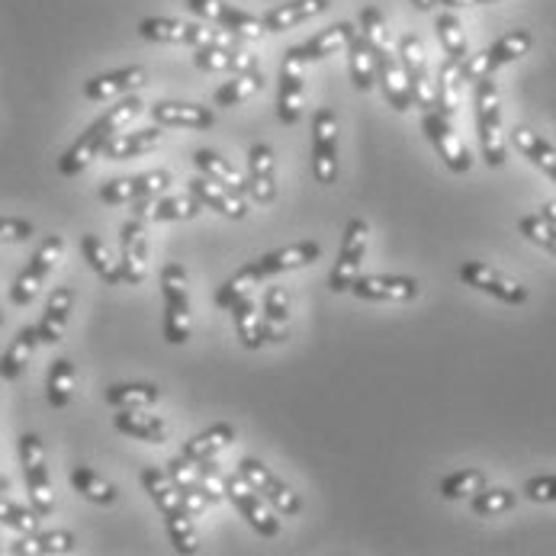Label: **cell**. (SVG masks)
<instances>
[{"instance_id": "277c9868", "label": "cell", "mask_w": 556, "mask_h": 556, "mask_svg": "<svg viewBox=\"0 0 556 556\" xmlns=\"http://www.w3.org/2000/svg\"><path fill=\"white\" fill-rule=\"evenodd\" d=\"M534 46V36L528 29H511L505 36H498L485 52H477V55H467V62H460V78L464 84H477L479 78L518 62L521 55H528V49Z\"/></svg>"}, {"instance_id": "816d5d0a", "label": "cell", "mask_w": 556, "mask_h": 556, "mask_svg": "<svg viewBox=\"0 0 556 556\" xmlns=\"http://www.w3.org/2000/svg\"><path fill=\"white\" fill-rule=\"evenodd\" d=\"M518 502V495L511 489H479L477 495H470V508L479 518H495V515H505L511 511Z\"/></svg>"}, {"instance_id": "7c38bea8", "label": "cell", "mask_w": 556, "mask_h": 556, "mask_svg": "<svg viewBox=\"0 0 556 556\" xmlns=\"http://www.w3.org/2000/svg\"><path fill=\"white\" fill-rule=\"evenodd\" d=\"M313 174L321 187L338 180V116L328 106L313 116Z\"/></svg>"}, {"instance_id": "5bb4252c", "label": "cell", "mask_w": 556, "mask_h": 556, "mask_svg": "<svg viewBox=\"0 0 556 556\" xmlns=\"http://www.w3.org/2000/svg\"><path fill=\"white\" fill-rule=\"evenodd\" d=\"M187 7L200 16V20H210V23H219L223 29L244 36V39H261L264 36V23L261 16L239 10L226 0H187Z\"/></svg>"}, {"instance_id": "44dd1931", "label": "cell", "mask_w": 556, "mask_h": 556, "mask_svg": "<svg viewBox=\"0 0 556 556\" xmlns=\"http://www.w3.org/2000/svg\"><path fill=\"white\" fill-rule=\"evenodd\" d=\"M303 93H306V84H303V65L293 62V59H283L280 65V87H277V116L283 126H296L300 116H303Z\"/></svg>"}, {"instance_id": "db71d44e", "label": "cell", "mask_w": 556, "mask_h": 556, "mask_svg": "<svg viewBox=\"0 0 556 556\" xmlns=\"http://www.w3.org/2000/svg\"><path fill=\"white\" fill-rule=\"evenodd\" d=\"M164 528H167L170 544H174L177 554H197V531H193V515L190 511H180L174 518H164Z\"/></svg>"}, {"instance_id": "e575fe53", "label": "cell", "mask_w": 556, "mask_h": 556, "mask_svg": "<svg viewBox=\"0 0 556 556\" xmlns=\"http://www.w3.org/2000/svg\"><path fill=\"white\" fill-rule=\"evenodd\" d=\"M190 161H193V167H197L203 177H210V180H216V184L236 190L241 197L248 193V177H241L239 167L229 164L223 155H216V152H210V149H200V152H193V159Z\"/></svg>"}, {"instance_id": "4316f807", "label": "cell", "mask_w": 556, "mask_h": 556, "mask_svg": "<svg viewBox=\"0 0 556 556\" xmlns=\"http://www.w3.org/2000/svg\"><path fill=\"white\" fill-rule=\"evenodd\" d=\"M146 80H149V72H146V68L129 65V68L106 72V75H97V78L84 80V97H87V100H113V97H123V93H129V90H139Z\"/></svg>"}, {"instance_id": "30bf717a", "label": "cell", "mask_w": 556, "mask_h": 556, "mask_svg": "<svg viewBox=\"0 0 556 556\" xmlns=\"http://www.w3.org/2000/svg\"><path fill=\"white\" fill-rule=\"evenodd\" d=\"M457 274H460V280H464L467 287H473L479 293H489V296H495V300H502V303H508V306H525V303L531 300V293H528L525 283L505 277L502 270H495V267H489V264H482V261H467V264H460Z\"/></svg>"}, {"instance_id": "52a82bcc", "label": "cell", "mask_w": 556, "mask_h": 556, "mask_svg": "<svg viewBox=\"0 0 556 556\" xmlns=\"http://www.w3.org/2000/svg\"><path fill=\"white\" fill-rule=\"evenodd\" d=\"M367 241H370V226L367 219H351L344 229V241H341V254L331 267L328 277V290L331 293H348V287L361 277V264L367 254Z\"/></svg>"}, {"instance_id": "be15d7a7", "label": "cell", "mask_w": 556, "mask_h": 556, "mask_svg": "<svg viewBox=\"0 0 556 556\" xmlns=\"http://www.w3.org/2000/svg\"><path fill=\"white\" fill-rule=\"evenodd\" d=\"M0 492H10V479L0 477Z\"/></svg>"}, {"instance_id": "d6a6232c", "label": "cell", "mask_w": 556, "mask_h": 556, "mask_svg": "<svg viewBox=\"0 0 556 556\" xmlns=\"http://www.w3.org/2000/svg\"><path fill=\"white\" fill-rule=\"evenodd\" d=\"M170 470H167V477L174 482V489L180 492V502H184V508L197 518V515H203L206 511V505H213L206 495H203V489H200V479H197V467L187 460V457H177V460H170L167 464Z\"/></svg>"}, {"instance_id": "03108f58", "label": "cell", "mask_w": 556, "mask_h": 556, "mask_svg": "<svg viewBox=\"0 0 556 556\" xmlns=\"http://www.w3.org/2000/svg\"><path fill=\"white\" fill-rule=\"evenodd\" d=\"M0 325H3V313H0Z\"/></svg>"}, {"instance_id": "d4e9b609", "label": "cell", "mask_w": 556, "mask_h": 556, "mask_svg": "<svg viewBox=\"0 0 556 556\" xmlns=\"http://www.w3.org/2000/svg\"><path fill=\"white\" fill-rule=\"evenodd\" d=\"M290 334V296L283 287H267L264 290V306H261V338L264 344H280Z\"/></svg>"}, {"instance_id": "f546056e", "label": "cell", "mask_w": 556, "mask_h": 556, "mask_svg": "<svg viewBox=\"0 0 556 556\" xmlns=\"http://www.w3.org/2000/svg\"><path fill=\"white\" fill-rule=\"evenodd\" d=\"M161 142H164V126H149V129H139V132H116L106 149H103V159L110 161H126L139 159V155H149L155 152Z\"/></svg>"}, {"instance_id": "ffe728a7", "label": "cell", "mask_w": 556, "mask_h": 556, "mask_svg": "<svg viewBox=\"0 0 556 556\" xmlns=\"http://www.w3.org/2000/svg\"><path fill=\"white\" fill-rule=\"evenodd\" d=\"M187 187L203 203V210H216L226 219H244L248 216V203H244L241 193L223 187V184H216V180H210V177H203V174H197Z\"/></svg>"}, {"instance_id": "8fae6325", "label": "cell", "mask_w": 556, "mask_h": 556, "mask_svg": "<svg viewBox=\"0 0 556 556\" xmlns=\"http://www.w3.org/2000/svg\"><path fill=\"white\" fill-rule=\"evenodd\" d=\"M226 498L239 508L241 518H248V525L261 538H277L280 534V521L274 515V505L261 492H254L239 473L236 477H226Z\"/></svg>"}, {"instance_id": "e0dca14e", "label": "cell", "mask_w": 556, "mask_h": 556, "mask_svg": "<svg viewBox=\"0 0 556 556\" xmlns=\"http://www.w3.org/2000/svg\"><path fill=\"white\" fill-rule=\"evenodd\" d=\"M348 290L357 300H370V303H412L421 293L418 280H412V277H393V274L357 277Z\"/></svg>"}, {"instance_id": "bcb514c9", "label": "cell", "mask_w": 556, "mask_h": 556, "mask_svg": "<svg viewBox=\"0 0 556 556\" xmlns=\"http://www.w3.org/2000/svg\"><path fill=\"white\" fill-rule=\"evenodd\" d=\"M159 396L155 383H113L106 390V402L113 408H152Z\"/></svg>"}, {"instance_id": "ee69618b", "label": "cell", "mask_w": 556, "mask_h": 556, "mask_svg": "<svg viewBox=\"0 0 556 556\" xmlns=\"http://www.w3.org/2000/svg\"><path fill=\"white\" fill-rule=\"evenodd\" d=\"M261 87H264V75H261V68L254 65V68L241 72V75H236L232 80H226V84L213 93V103H216V106H239L248 97H254Z\"/></svg>"}, {"instance_id": "8992f818", "label": "cell", "mask_w": 556, "mask_h": 556, "mask_svg": "<svg viewBox=\"0 0 556 556\" xmlns=\"http://www.w3.org/2000/svg\"><path fill=\"white\" fill-rule=\"evenodd\" d=\"M62 251H65V239H62V236H49V239L36 248L33 261L23 267V274H20V277L13 280V287H10V303H13V306H29V303L36 300V293L42 290L46 277L55 270Z\"/></svg>"}, {"instance_id": "9c48e42d", "label": "cell", "mask_w": 556, "mask_h": 556, "mask_svg": "<svg viewBox=\"0 0 556 556\" xmlns=\"http://www.w3.org/2000/svg\"><path fill=\"white\" fill-rule=\"evenodd\" d=\"M399 65H402V75H405L408 93H412V106L434 110V84L428 78V55H425V46L418 36H412V33L402 36Z\"/></svg>"}, {"instance_id": "ab89813d", "label": "cell", "mask_w": 556, "mask_h": 556, "mask_svg": "<svg viewBox=\"0 0 556 556\" xmlns=\"http://www.w3.org/2000/svg\"><path fill=\"white\" fill-rule=\"evenodd\" d=\"M80 254H84V261L90 264V270H93L103 283H123V277H119V261L113 257V251L106 248V241L100 239V236H93V232L80 236Z\"/></svg>"}, {"instance_id": "91938a15", "label": "cell", "mask_w": 556, "mask_h": 556, "mask_svg": "<svg viewBox=\"0 0 556 556\" xmlns=\"http://www.w3.org/2000/svg\"><path fill=\"white\" fill-rule=\"evenodd\" d=\"M447 10H457V7H473V3H498V0H434Z\"/></svg>"}, {"instance_id": "6125c7cd", "label": "cell", "mask_w": 556, "mask_h": 556, "mask_svg": "<svg viewBox=\"0 0 556 556\" xmlns=\"http://www.w3.org/2000/svg\"><path fill=\"white\" fill-rule=\"evenodd\" d=\"M415 3V10H421V13H428L431 7H434V0H412Z\"/></svg>"}, {"instance_id": "c3c4849f", "label": "cell", "mask_w": 556, "mask_h": 556, "mask_svg": "<svg viewBox=\"0 0 556 556\" xmlns=\"http://www.w3.org/2000/svg\"><path fill=\"white\" fill-rule=\"evenodd\" d=\"M200 213H203V203L193 193H187V197H164V200H159L152 206L149 219L152 223H187V219H197Z\"/></svg>"}, {"instance_id": "1f68e13d", "label": "cell", "mask_w": 556, "mask_h": 556, "mask_svg": "<svg viewBox=\"0 0 556 556\" xmlns=\"http://www.w3.org/2000/svg\"><path fill=\"white\" fill-rule=\"evenodd\" d=\"M344 49H348V75L354 80V87L357 90H374V84H377V59H374V49L364 39L361 26L351 33Z\"/></svg>"}, {"instance_id": "f5cc1de1", "label": "cell", "mask_w": 556, "mask_h": 556, "mask_svg": "<svg viewBox=\"0 0 556 556\" xmlns=\"http://www.w3.org/2000/svg\"><path fill=\"white\" fill-rule=\"evenodd\" d=\"M479 489H485V473L482 470H457V473L441 479V495L447 502L470 498V495H477Z\"/></svg>"}, {"instance_id": "74e56055", "label": "cell", "mask_w": 556, "mask_h": 556, "mask_svg": "<svg viewBox=\"0 0 556 556\" xmlns=\"http://www.w3.org/2000/svg\"><path fill=\"white\" fill-rule=\"evenodd\" d=\"M36 344H39V331H36V325L23 328V331L10 341V348L0 354V377H3V380H16V377L26 370V364H29V357H33Z\"/></svg>"}, {"instance_id": "8d00e7d4", "label": "cell", "mask_w": 556, "mask_h": 556, "mask_svg": "<svg viewBox=\"0 0 556 556\" xmlns=\"http://www.w3.org/2000/svg\"><path fill=\"white\" fill-rule=\"evenodd\" d=\"M511 142H515V149H518L525 159L531 161V164H538V167L556 184V149L541 136V132H531L528 126H518V129L511 132Z\"/></svg>"}, {"instance_id": "7a4b0ae2", "label": "cell", "mask_w": 556, "mask_h": 556, "mask_svg": "<svg viewBox=\"0 0 556 556\" xmlns=\"http://www.w3.org/2000/svg\"><path fill=\"white\" fill-rule=\"evenodd\" d=\"M161 296H164V341L184 344L193 331L190 318V280L187 270L174 261L161 267Z\"/></svg>"}, {"instance_id": "836d02e7", "label": "cell", "mask_w": 556, "mask_h": 556, "mask_svg": "<svg viewBox=\"0 0 556 556\" xmlns=\"http://www.w3.org/2000/svg\"><path fill=\"white\" fill-rule=\"evenodd\" d=\"M75 551V534L68 531H46V534H26L23 541H13L7 554L13 556H55Z\"/></svg>"}, {"instance_id": "11a10c76", "label": "cell", "mask_w": 556, "mask_h": 556, "mask_svg": "<svg viewBox=\"0 0 556 556\" xmlns=\"http://www.w3.org/2000/svg\"><path fill=\"white\" fill-rule=\"evenodd\" d=\"M518 229H521V236H525V239L534 241V244H541V248H547V251H551V254L556 257V226L554 223H547L544 216H521Z\"/></svg>"}, {"instance_id": "5b68a950", "label": "cell", "mask_w": 556, "mask_h": 556, "mask_svg": "<svg viewBox=\"0 0 556 556\" xmlns=\"http://www.w3.org/2000/svg\"><path fill=\"white\" fill-rule=\"evenodd\" d=\"M20 464H23V477H26V492L33 508L49 518L55 511V492H52V479H49V467H46V447L39 434H23L20 438Z\"/></svg>"}, {"instance_id": "f1b7e54d", "label": "cell", "mask_w": 556, "mask_h": 556, "mask_svg": "<svg viewBox=\"0 0 556 556\" xmlns=\"http://www.w3.org/2000/svg\"><path fill=\"white\" fill-rule=\"evenodd\" d=\"M113 425H116V431L139 438V441H149V444H164L170 434L167 421L161 415H149L146 408H116Z\"/></svg>"}, {"instance_id": "cb8c5ba5", "label": "cell", "mask_w": 556, "mask_h": 556, "mask_svg": "<svg viewBox=\"0 0 556 556\" xmlns=\"http://www.w3.org/2000/svg\"><path fill=\"white\" fill-rule=\"evenodd\" d=\"M318 254H321L318 241H296V244H283V248H277V251H270V254L257 257L254 264H257L261 277L267 280V277H277V274H287V270H296V267L316 264Z\"/></svg>"}, {"instance_id": "b9f144b4", "label": "cell", "mask_w": 556, "mask_h": 556, "mask_svg": "<svg viewBox=\"0 0 556 556\" xmlns=\"http://www.w3.org/2000/svg\"><path fill=\"white\" fill-rule=\"evenodd\" d=\"M460 87H464L460 65L447 59L438 72V84H434V110H441L447 119H454V113L460 106Z\"/></svg>"}, {"instance_id": "4dcf8cb0", "label": "cell", "mask_w": 556, "mask_h": 556, "mask_svg": "<svg viewBox=\"0 0 556 556\" xmlns=\"http://www.w3.org/2000/svg\"><path fill=\"white\" fill-rule=\"evenodd\" d=\"M328 3H331V0H290V3H280V7H274V10H267V13L261 16L264 33H287V29H293V26L313 20L318 13H325Z\"/></svg>"}, {"instance_id": "9a60e30c", "label": "cell", "mask_w": 556, "mask_h": 556, "mask_svg": "<svg viewBox=\"0 0 556 556\" xmlns=\"http://www.w3.org/2000/svg\"><path fill=\"white\" fill-rule=\"evenodd\" d=\"M139 36L152 42H177V46H210L219 42L213 29L187 20H167V16H146L139 23Z\"/></svg>"}, {"instance_id": "d590c367", "label": "cell", "mask_w": 556, "mask_h": 556, "mask_svg": "<svg viewBox=\"0 0 556 556\" xmlns=\"http://www.w3.org/2000/svg\"><path fill=\"white\" fill-rule=\"evenodd\" d=\"M236 441V428L232 425H213V428H206V431H200V434H193L187 444H184V457L190 460V464H200V460H213L223 447H229Z\"/></svg>"}, {"instance_id": "681fc988", "label": "cell", "mask_w": 556, "mask_h": 556, "mask_svg": "<svg viewBox=\"0 0 556 556\" xmlns=\"http://www.w3.org/2000/svg\"><path fill=\"white\" fill-rule=\"evenodd\" d=\"M229 313L236 316V328H239L241 344H244L248 351L264 348V338H261V309H257L254 296H244V300H239Z\"/></svg>"}, {"instance_id": "f6af8a7d", "label": "cell", "mask_w": 556, "mask_h": 556, "mask_svg": "<svg viewBox=\"0 0 556 556\" xmlns=\"http://www.w3.org/2000/svg\"><path fill=\"white\" fill-rule=\"evenodd\" d=\"M75 364L68 357H59L49 370V380H46V396H49V405L52 408H65L72 396H75Z\"/></svg>"}, {"instance_id": "4fadbf2b", "label": "cell", "mask_w": 556, "mask_h": 556, "mask_svg": "<svg viewBox=\"0 0 556 556\" xmlns=\"http://www.w3.org/2000/svg\"><path fill=\"white\" fill-rule=\"evenodd\" d=\"M239 477L244 479L254 492H261V495L274 505V511H280V515H300V511H303L300 492H293L287 482H280V479L274 477L261 460L244 457L239 464Z\"/></svg>"}, {"instance_id": "603a6c76", "label": "cell", "mask_w": 556, "mask_h": 556, "mask_svg": "<svg viewBox=\"0 0 556 556\" xmlns=\"http://www.w3.org/2000/svg\"><path fill=\"white\" fill-rule=\"evenodd\" d=\"M248 193L257 203H270L277 197V164L270 146L257 142L248 152Z\"/></svg>"}, {"instance_id": "6da1fadb", "label": "cell", "mask_w": 556, "mask_h": 556, "mask_svg": "<svg viewBox=\"0 0 556 556\" xmlns=\"http://www.w3.org/2000/svg\"><path fill=\"white\" fill-rule=\"evenodd\" d=\"M142 106H146V103H142L139 97H123L116 106H110L97 123H90V126L80 132L78 139H75V146L59 159V170H62L65 177H78L90 161L103 155L106 142H110L126 123H132V119L142 113Z\"/></svg>"}, {"instance_id": "6f0895ef", "label": "cell", "mask_w": 556, "mask_h": 556, "mask_svg": "<svg viewBox=\"0 0 556 556\" xmlns=\"http://www.w3.org/2000/svg\"><path fill=\"white\" fill-rule=\"evenodd\" d=\"M29 236H33V223L29 219L0 216V241H26Z\"/></svg>"}, {"instance_id": "f907efd6", "label": "cell", "mask_w": 556, "mask_h": 556, "mask_svg": "<svg viewBox=\"0 0 556 556\" xmlns=\"http://www.w3.org/2000/svg\"><path fill=\"white\" fill-rule=\"evenodd\" d=\"M39 521H42V515L36 508L16 505L7 492H0V525L3 528H13L20 534H36L39 531Z\"/></svg>"}, {"instance_id": "d6986e66", "label": "cell", "mask_w": 556, "mask_h": 556, "mask_svg": "<svg viewBox=\"0 0 556 556\" xmlns=\"http://www.w3.org/2000/svg\"><path fill=\"white\" fill-rule=\"evenodd\" d=\"M354 29H357V26H354V23H348V20L331 23L328 29L316 33L309 42H303V46H290V49H287V59H293V62H300V65L331 59V55L344 52V46H348V39H351V33H354Z\"/></svg>"}, {"instance_id": "7402d4cb", "label": "cell", "mask_w": 556, "mask_h": 556, "mask_svg": "<svg viewBox=\"0 0 556 556\" xmlns=\"http://www.w3.org/2000/svg\"><path fill=\"white\" fill-rule=\"evenodd\" d=\"M152 119L170 129H213L216 113L200 103H180V100H161L152 106Z\"/></svg>"}, {"instance_id": "7bdbcfd3", "label": "cell", "mask_w": 556, "mask_h": 556, "mask_svg": "<svg viewBox=\"0 0 556 556\" xmlns=\"http://www.w3.org/2000/svg\"><path fill=\"white\" fill-rule=\"evenodd\" d=\"M434 29H438V39H441V46H444V55L451 59V62H467V55H470V42H467V33H464V23L454 16V10H447V13H441L438 20H434Z\"/></svg>"}, {"instance_id": "9f6ffc18", "label": "cell", "mask_w": 556, "mask_h": 556, "mask_svg": "<svg viewBox=\"0 0 556 556\" xmlns=\"http://www.w3.org/2000/svg\"><path fill=\"white\" fill-rule=\"evenodd\" d=\"M197 467V479H200V489L210 502H223L226 498V477L219 473V467L213 460H200L193 464Z\"/></svg>"}, {"instance_id": "60d3db41", "label": "cell", "mask_w": 556, "mask_h": 556, "mask_svg": "<svg viewBox=\"0 0 556 556\" xmlns=\"http://www.w3.org/2000/svg\"><path fill=\"white\" fill-rule=\"evenodd\" d=\"M264 277H261V270H257V264L254 261H248L244 267H239L219 290H216V306L219 309H232L239 300H244V296H251L254 293V287L261 283Z\"/></svg>"}, {"instance_id": "e7e4bbea", "label": "cell", "mask_w": 556, "mask_h": 556, "mask_svg": "<svg viewBox=\"0 0 556 556\" xmlns=\"http://www.w3.org/2000/svg\"><path fill=\"white\" fill-rule=\"evenodd\" d=\"M0 544H3V541H0ZM0 554H7V547H0Z\"/></svg>"}, {"instance_id": "2e32d148", "label": "cell", "mask_w": 556, "mask_h": 556, "mask_svg": "<svg viewBox=\"0 0 556 556\" xmlns=\"http://www.w3.org/2000/svg\"><path fill=\"white\" fill-rule=\"evenodd\" d=\"M170 187V174L167 170H149L139 177H119L100 187V200L110 206H123V203H136V200H155Z\"/></svg>"}, {"instance_id": "680465c9", "label": "cell", "mask_w": 556, "mask_h": 556, "mask_svg": "<svg viewBox=\"0 0 556 556\" xmlns=\"http://www.w3.org/2000/svg\"><path fill=\"white\" fill-rule=\"evenodd\" d=\"M525 495L531 502H556V477H534L525 482Z\"/></svg>"}, {"instance_id": "ac0fdd59", "label": "cell", "mask_w": 556, "mask_h": 556, "mask_svg": "<svg viewBox=\"0 0 556 556\" xmlns=\"http://www.w3.org/2000/svg\"><path fill=\"white\" fill-rule=\"evenodd\" d=\"M149 270V236L142 219H129L119 232V277L123 283H142Z\"/></svg>"}, {"instance_id": "f35d334b", "label": "cell", "mask_w": 556, "mask_h": 556, "mask_svg": "<svg viewBox=\"0 0 556 556\" xmlns=\"http://www.w3.org/2000/svg\"><path fill=\"white\" fill-rule=\"evenodd\" d=\"M139 479H142L146 492L152 495V502L159 505L164 518H174V515L187 511L184 502H180V492L174 489V482H170V477H167L164 470H159V467H146V470L139 473Z\"/></svg>"}, {"instance_id": "94428289", "label": "cell", "mask_w": 556, "mask_h": 556, "mask_svg": "<svg viewBox=\"0 0 556 556\" xmlns=\"http://www.w3.org/2000/svg\"><path fill=\"white\" fill-rule=\"evenodd\" d=\"M541 216H544L547 223H554V226H556V200H554V203H544V210H541Z\"/></svg>"}, {"instance_id": "3957f363", "label": "cell", "mask_w": 556, "mask_h": 556, "mask_svg": "<svg viewBox=\"0 0 556 556\" xmlns=\"http://www.w3.org/2000/svg\"><path fill=\"white\" fill-rule=\"evenodd\" d=\"M477 136L482 159L489 167H502L505 164V129H502V100H498V84L492 75L479 78L477 84Z\"/></svg>"}, {"instance_id": "83f0119b", "label": "cell", "mask_w": 556, "mask_h": 556, "mask_svg": "<svg viewBox=\"0 0 556 556\" xmlns=\"http://www.w3.org/2000/svg\"><path fill=\"white\" fill-rule=\"evenodd\" d=\"M193 65L200 72H226V75H241L248 68L257 65L254 55L241 52V49H229V46H219V42H210V46H197L193 52Z\"/></svg>"}, {"instance_id": "ba28073f", "label": "cell", "mask_w": 556, "mask_h": 556, "mask_svg": "<svg viewBox=\"0 0 556 556\" xmlns=\"http://www.w3.org/2000/svg\"><path fill=\"white\" fill-rule=\"evenodd\" d=\"M421 129H425L428 142L434 146L438 159L447 164V170L467 174L473 167V159H470L467 146L460 142V136L454 132V123L441 110H421Z\"/></svg>"}, {"instance_id": "7dc6e473", "label": "cell", "mask_w": 556, "mask_h": 556, "mask_svg": "<svg viewBox=\"0 0 556 556\" xmlns=\"http://www.w3.org/2000/svg\"><path fill=\"white\" fill-rule=\"evenodd\" d=\"M72 485H75V492H80L87 502H97V505H113L116 495H119L110 479L93 473L90 467H75L72 470Z\"/></svg>"}, {"instance_id": "484cf974", "label": "cell", "mask_w": 556, "mask_h": 556, "mask_svg": "<svg viewBox=\"0 0 556 556\" xmlns=\"http://www.w3.org/2000/svg\"><path fill=\"white\" fill-rule=\"evenodd\" d=\"M72 306H75V290L72 287H59L52 290L46 313L39 318L36 331H39V344H59L65 338L68 318H72Z\"/></svg>"}]
</instances>
